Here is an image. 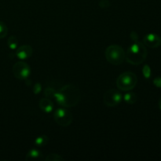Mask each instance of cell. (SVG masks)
Wrapping results in <instances>:
<instances>
[{"label":"cell","mask_w":161,"mask_h":161,"mask_svg":"<svg viewBox=\"0 0 161 161\" xmlns=\"http://www.w3.org/2000/svg\"><path fill=\"white\" fill-rule=\"evenodd\" d=\"M13 74L17 80H27L31 75V69L27 63L21 61H17L13 66Z\"/></svg>","instance_id":"8992f818"},{"label":"cell","mask_w":161,"mask_h":161,"mask_svg":"<svg viewBox=\"0 0 161 161\" xmlns=\"http://www.w3.org/2000/svg\"><path fill=\"white\" fill-rule=\"evenodd\" d=\"M147 57V50L142 42L136 41L129 47L126 52L125 60L130 64L138 65L144 62Z\"/></svg>","instance_id":"7a4b0ae2"},{"label":"cell","mask_w":161,"mask_h":161,"mask_svg":"<svg viewBox=\"0 0 161 161\" xmlns=\"http://www.w3.org/2000/svg\"><path fill=\"white\" fill-rule=\"evenodd\" d=\"M159 108H160V109L161 110V97H160V101H159Z\"/></svg>","instance_id":"44dd1931"},{"label":"cell","mask_w":161,"mask_h":161,"mask_svg":"<svg viewBox=\"0 0 161 161\" xmlns=\"http://www.w3.org/2000/svg\"><path fill=\"white\" fill-rule=\"evenodd\" d=\"M48 142L49 138L47 135H39V136H38L35 139V145H36L37 146H39V147H42V146H45L48 143Z\"/></svg>","instance_id":"4fadbf2b"},{"label":"cell","mask_w":161,"mask_h":161,"mask_svg":"<svg viewBox=\"0 0 161 161\" xmlns=\"http://www.w3.org/2000/svg\"><path fill=\"white\" fill-rule=\"evenodd\" d=\"M153 84L157 87L161 88V77H157L153 80Z\"/></svg>","instance_id":"d6986e66"},{"label":"cell","mask_w":161,"mask_h":161,"mask_svg":"<svg viewBox=\"0 0 161 161\" xmlns=\"http://www.w3.org/2000/svg\"><path fill=\"white\" fill-rule=\"evenodd\" d=\"M124 99L129 105H134L137 102V95L133 92H127L124 96Z\"/></svg>","instance_id":"7c38bea8"},{"label":"cell","mask_w":161,"mask_h":161,"mask_svg":"<svg viewBox=\"0 0 161 161\" xmlns=\"http://www.w3.org/2000/svg\"><path fill=\"white\" fill-rule=\"evenodd\" d=\"M142 73L144 75L145 78L146 79H149L150 78L151 76V69L148 64H146V65L143 67L142 69Z\"/></svg>","instance_id":"e0dca14e"},{"label":"cell","mask_w":161,"mask_h":161,"mask_svg":"<svg viewBox=\"0 0 161 161\" xmlns=\"http://www.w3.org/2000/svg\"><path fill=\"white\" fill-rule=\"evenodd\" d=\"M143 44L149 48H157L161 45V37L154 33L147 34L143 38Z\"/></svg>","instance_id":"ba28073f"},{"label":"cell","mask_w":161,"mask_h":161,"mask_svg":"<svg viewBox=\"0 0 161 161\" xmlns=\"http://www.w3.org/2000/svg\"><path fill=\"white\" fill-rule=\"evenodd\" d=\"M99 6L102 8H107L110 6V3L108 0H101L99 2Z\"/></svg>","instance_id":"ac0fdd59"},{"label":"cell","mask_w":161,"mask_h":161,"mask_svg":"<svg viewBox=\"0 0 161 161\" xmlns=\"http://www.w3.org/2000/svg\"><path fill=\"white\" fill-rule=\"evenodd\" d=\"M40 91H41L40 84H39V83H37V84L35 85L34 89H33V91H34L35 94H39V93L40 92Z\"/></svg>","instance_id":"ffe728a7"},{"label":"cell","mask_w":161,"mask_h":161,"mask_svg":"<svg viewBox=\"0 0 161 161\" xmlns=\"http://www.w3.org/2000/svg\"><path fill=\"white\" fill-rule=\"evenodd\" d=\"M8 33V28L6 24L3 21H0V39H3L6 36Z\"/></svg>","instance_id":"9a60e30c"},{"label":"cell","mask_w":161,"mask_h":161,"mask_svg":"<svg viewBox=\"0 0 161 161\" xmlns=\"http://www.w3.org/2000/svg\"><path fill=\"white\" fill-rule=\"evenodd\" d=\"M105 55L108 62L113 65H119L125 61L126 52L120 46L111 45L107 47Z\"/></svg>","instance_id":"3957f363"},{"label":"cell","mask_w":161,"mask_h":161,"mask_svg":"<svg viewBox=\"0 0 161 161\" xmlns=\"http://www.w3.org/2000/svg\"><path fill=\"white\" fill-rule=\"evenodd\" d=\"M54 120L58 125L61 127H68L73 121V116L71 112L65 108H58L53 113Z\"/></svg>","instance_id":"5b68a950"},{"label":"cell","mask_w":161,"mask_h":161,"mask_svg":"<svg viewBox=\"0 0 161 161\" xmlns=\"http://www.w3.org/2000/svg\"><path fill=\"white\" fill-rule=\"evenodd\" d=\"M45 160L47 161H61L64 160V158L58 154L51 153L47 155V157L45 158Z\"/></svg>","instance_id":"2e32d148"},{"label":"cell","mask_w":161,"mask_h":161,"mask_svg":"<svg viewBox=\"0 0 161 161\" xmlns=\"http://www.w3.org/2000/svg\"><path fill=\"white\" fill-rule=\"evenodd\" d=\"M39 105L40 109L47 113H51L53 110V108H54L53 103L52 102V101L50 100V98H48V97L41 99V100L39 101Z\"/></svg>","instance_id":"30bf717a"},{"label":"cell","mask_w":161,"mask_h":161,"mask_svg":"<svg viewBox=\"0 0 161 161\" xmlns=\"http://www.w3.org/2000/svg\"><path fill=\"white\" fill-rule=\"evenodd\" d=\"M59 105L65 108H71L78 105L80 101V92L73 85H65L58 91H55L53 97Z\"/></svg>","instance_id":"6da1fadb"},{"label":"cell","mask_w":161,"mask_h":161,"mask_svg":"<svg viewBox=\"0 0 161 161\" xmlns=\"http://www.w3.org/2000/svg\"><path fill=\"white\" fill-rule=\"evenodd\" d=\"M33 53V49L29 45H24L17 48L16 54L20 60H25L31 57Z\"/></svg>","instance_id":"9c48e42d"},{"label":"cell","mask_w":161,"mask_h":161,"mask_svg":"<svg viewBox=\"0 0 161 161\" xmlns=\"http://www.w3.org/2000/svg\"><path fill=\"white\" fill-rule=\"evenodd\" d=\"M138 83V78L135 73L126 72L120 74L116 80V86L123 91H129L134 89Z\"/></svg>","instance_id":"277c9868"},{"label":"cell","mask_w":161,"mask_h":161,"mask_svg":"<svg viewBox=\"0 0 161 161\" xmlns=\"http://www.w3.org/2000/svg\"><path fill=\"white\" fill-rule=\"evenodd\" d=\"M121 100H122V94L116 89L108 90L104 94L103 101L106 106H116L120 103Z\"/></svg>","instance_id":"52a82bcc"},{"label":"cell","mask_w":161,"mask_h":161,"mask_svg":"<svg viewBox=\"0 0 161 161\" xmlns=\"http://www.w3.org/2000/svg\"><path fill=\"white\" fill-rule=\"evenodd\" d=\"M42 158V154L39 149H31L28 151V153H27L26 156V160H39V159Z\"/></svg>","instance_id":"8fae6325"},{"label":"cell","mask_w":161,"mask_h":161,"mask_svg":"<svg viewBox=\"0 0 161 161\" xmlns=\"http://www.w3.org/2000/svg\"><path fill=\"white\" fill-rule=\"evenodd\" d=\"M7 45L9 47V48L11 49V50H15V49H17V46H18L17 38L14 36H9L7 40Z\"/></svg>","instance_id":"5bb4252c"}]
</instances>
